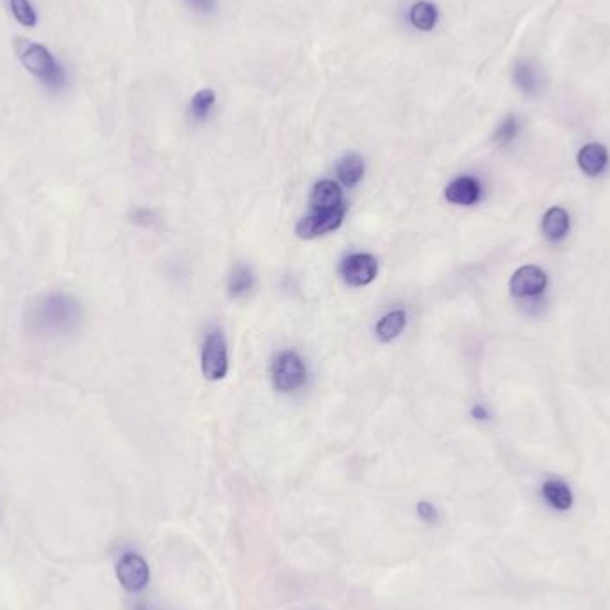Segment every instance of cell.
<instances>
[{
  "label": "cell",
  "mask_w": 610,
  "mask_h": 610,
  "mask_svg": "<svg viewBox=\"0 0 610 610\" xmlns=\"http://www.w3.org/2000/svg\"><path fill=\"white\" fill-rule=\"evenodd\" d=\"M85 320L81 302L63 291L38 296L25 313V330L40 341H65L74 337Z\"/></svg>",
  "instance_id": "1"
},
{
  "label": "cell",
  "mask_w": 610,
  "mask_h": 610,
  "mask_svg": "<svg viewBox=\"0 0 610 610\" xmlns=\"http://www.w3.org/2000/svg\"><path fill=\"white\" fill-rule=\"evenodd\" d=\"M16 54L22 66L44 86V90H47L48 94L57 95L66 92L70 85L68 72L47 45L31 40H18Z\"/></svg>",
  "instance_id": "2"
},
{
  "label": "cell",
  "mask_w": 610,
  "mask_h": 610,
  "mask_svg": "<svg viewBox=\"0 0 610 610\" xmlns=\"http://www.w3.org/2000/svg\"><path fill=\"white\" fill-rule=\"evenodd\" d=\"M229 370L227 341L222 330H211L205 335L202 350V374L207 380H222Z\"/></svg>",
  "instance_id": "3"
},
{
  "label": "cell",
  "mask_w": 610,
  "mask_h": 610,
  "mask_svg": "<svg viewBox=\"0 0 610 610\" xmlns=\"http://www.w3.org/2000/svg\"><path fill=\"white\" fill-rule=\"evenodd\" d=\"M116 578L127 593H141L150 582L148 563L136 552H125L116 563Z\"/></svg>",
  "instance_id": "4"
},
{
  "label": "cell",
  "mask_w": 610,
  "mask_h": 610,
  "mask_svg": "<svg viewBox=\"0 0 610 610\" xmlns=\"http://www.w3.org/2000/svg\"><path fill=\"white\" fill-rule=\"evenodd\" d=\"M272 378L275 389L289 393L305 382V366L296 352H282L272 366Z\"/></svg>",
  "instance_id": "5"
},
{
  "label": "cell",
  "mask_w": 610,
  "mask_h": 610,
  "mask_svg": "<svg viewBox=\"0 0 610 610\" xmlns=\"http://www.w3.org/2000/svg\"><path fill=\"white\" fill-rule=\"evenodd\" d=\"M345 218V205L329 211H313L305 215L298 224L295 233L302 239H313L318 235H329L332 231L339 229Z\"/></svg>",
  "instance_id": "6"
},
{
  "label": "cell",
  "mask_w": 610,
  "mask_h": 610,
  "mask_svg": "<svg viewBox=\"0 0 610 610\" xmlns=\"http://www.w3.org/2000/svg\"><path fill=\"white\" fill-rule=\"evenodd\" d=\"M341 277L354 287H363L375 281L378 265L370 254H352L341 263Z\"/></svg>",
  "instance_id": "7"
},
{
  "label": "cell",
  "mask_w": 610,
  "mask_h": 610,
  "mask_svg": "<svg viewBox=\"0 0 610 610\" xmlns=\"http://www.w3.org/2000/svg\"><path fill=\"white\" fill-rule=\"evenodd\" d=\"M546 274L537 266H523L511 279V293L517 298H532L545 291Z\"/></svg>",
  "instance_id": "8"
},
{
  "label": "cell",
  "mask_w": 610,
  "mask_h": 610,
  "mask_svg": "<svg viewBox=\"0 0 610 610\" xmlns=\"http://www.w3.org/2000/svg\"><path fill=\"white\" fill-rule=\"evenodd\" d=\"M609 165V152L602 143H589L578 152V166L580 170L589 175H600Z\"/></svg>",
  "instance_id": "9"
},
{
  "label": "cell",
  "mask_w": 610,
  "mask_h": 610,
  "mask_svg": "<svg viewBox=\"0 0 610 610\" xmlns=\"http://www.w3.org/2000/svg\"><path fill=\"white\" fill-rule=\"evenodd\" d=\"M313 211H329L343 207V191L334 181H320L309 198Z\"/></svg>",
  "instance_id": "10"
},
{
  "label": "cell",
  "mask_w": 610,
  "mask_h": 610,
  "mask_svg": "<svg viewBox=\"0 0 610 610\" xmlns=\"http://www.w3.org/2000/svg\"><path fill=\"white\" fill-rule=\"evenodd\" d=\"M480 185L473 177H459L446 188V200L459 205H473L480 200Z\"/></svg>",
  "instance_id": "11"
},
{
  "label": "cell",
  "mask_w": 610,
  "mask_h": 610,
  "mask_svg": "<svg viewBox=\"0 0 610 610\" xmlns=\"http://www.w3.org/2000/svg\"><path fill=\"white\" fill-rule=\"evenodd\" d=\"M513 79L517 88L528 96H535L541 92L543 79L539 68L532 61H517L513 72Z\"/></svg>",
  "instance_id": "12"
},
{
  "label": "cell",
  "mask_w": 610,
  "mask_h": 610,
  "mask_svg": "<svg viewBox=\"0 0 610 610\" xmlns=\"http://www.w3.org/2000/svg\"><path fill=\"white\" fill-rule=\"evenodd\" d=\"M543 496L546 504L559 513H565L573 507V493L569 485L559 478H550L543 484Z\"/></svg>",
  "instance_id": "13"
},
{
  "label": "cell",
  "mask_w": 610,
  "mask_h": 610,
  "mask_svg": "<svg viewBox=\"0 0 610 610\" xmlns=\"http://www.w3.org/2000/svg\"><path fill=\"white\" fill-rule=\"evenodd\" d=\"M365 175V159L359 154H346L339 163H337V177L339 181L348 186L354 188L361 183Z\"/></svg>",
  "instance_id": "14"
},
{
  "label": "cell",
  "mask_w": 610,
  "mask_h": 610,
  "mask_svg": "<svg viewBox=\"0 0 610 610\" xmlns=\"http://www.w3.org/2000/svg\"><path fill=\"white\" fill-rule=\"evenodd\" d=\"M569 231V216L563 207H552L543 218V233L550 241H561Z\"/></svg>",
  "instance_id": "15"
},
{
  "label": "cell",
  "mask_w": 610,
  "mask_h": 610,
  "mask_svg": "<svg viewBox=\"0 0 610 610\" xmlns=\"http://www.w3.org/2000/svg\"><path fill=\"white\" fill-rule=\"evenodd\" d=\"M409 16H411V24H413L416 29L428 33V31H432V29L435 27L439 13H437V7H435L432 2H428V0H420V2H416V4L411 7Z\"/></svg>",
  "instance_id": "16"
},
{
  "label": "cell",
  "mask_w": 610,
  "mask_h": 610,
  "mask_svg": "<svg viewBox=\"0 0 610 610\" xmlns=\"http://www.w3.org/2000/svg\"><path fill=\"white\" fill-rule=\"evenodd\" d=\"M13 18L27 29H35L40 24V15L31 0H5Z\"/></svg>",
  "instance_id": "17"
},
{
  "label": "cell",
  "mask_w": 610,
  "mask_h": 610,
  "mask_svg": "<svg viewBox=\"0 0 610 610\" xmlns=\"http://www.w3.org/2000/svg\"><path fill=\"white\" fill-rule=\"evenodd\" d=\"M405 324H407V316L404 311H393L389 315H385L378 325H376V335L380 341L384 343H389L393 339H396L402 330L405 329Z\"/></svg>",
  "instance_id": "18"
},
{
  "label": "cell",
  "mask_w": 610,
  "mask_h": 610,
  "mask_svg": "<svg viewBox=\"0 0 610 610\" xmlns=\"http://www.w3.org/2000/svg\"><path fill=\"white\" fill-rule=\"evenodd\" d=\"M252 287H254V275H252V272L246 266L237 265L235 270H233V274H231L229 285H227L229 296L231 298H241V296L248 295L252 291Z\"/></svg>",
  "instance_id": "19"
},
{
  "label": "cell",
  "mask_w": 610,
  "mask_h": 610,
  "mask_svg": "<svg viewBox=\"0 0 610 610\" xmlns=\"http://www.w3.org/2000/svg\"><path fill=\"white\" fill-rule=\"evenodd\" d=\"M216 102V94L213 90H200L196 94L193 95L191 98V104H189V111H191V116L195 120H205L213 109Z\"/></svg>",
  "instance_id": "20"
},
{
  "label": "cell",
  "mask_w": 610,
  "mask_h": 610,
  "mask_svg": "<svg viewBox=\"0 0 610 610\" xmlns=\"http://www.w3.org/2000/svg\"><path fill=\"white\" fill-rule=\"evenodd\" d=\"M519 135V122H517L516 116L515 115H509L502 124L500 127L496 129L493 140L498 145H509L511 141L516 140V136Z\"/></svg>",
  "instance_id": "21"
},
{
  "label": "cell",
  "mask_w": 610,
  "mask_h": 610,
  "mask_svg": "<svg viewBox=\"0 0 610 610\" xmlns=\"http://www.w3.org/2000/svg\"><path fill=\"white\" fill-rule=\"evenodd\" d=\"M416 513H418V517L422 519L425 525L435 526V525H439V521H441V515H439L437 507H435L434 504L426 502V500H423V502H420V504L416 505Z\"/></svg>",
  "instance_id": "22"
},
{
  "label": "cell",
  "mask_w": 610,
  "mask_h": 610,
  "mask_svg": "<svg viewBox=\"0 0 610 610\" xmlns=\"http://www.w3.org/2000/svg\"><path fill=\"white\" fill-rule=\"evenodd\" d=\"M471 416H473L475 420H478V422H485V420L489 418V413H487V409H485L484 405H475V407L471 409Z\"/></svg>",
  "instance_id": "23"
},
{
  "label": "cell",
  "mask_w": 610,
  "mask_h": 610,
  "mask_svg": "<svg viewBox=\"0 0 610 610\" xmlns=\"http://www.w3.org/2000/svg\"><path fill=\"white\" fill-rule=\"evenodd\" d=\"M136 610H148V609H146L145 605H138V607H136Z\"/></svg>",
  "instance_id": "24"
}]
</instances>
